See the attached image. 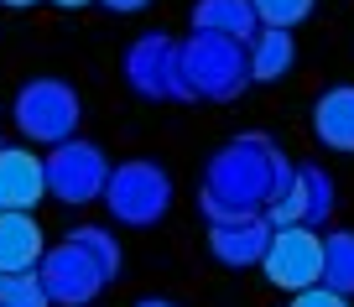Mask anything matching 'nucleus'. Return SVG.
<instances>
[{
    "label": "nucleus",
    "mask_w": 354,
    "mask_h": 307,
    "mask_svg": "<svg viewBox=\"0 0 354 307\" xmlns=\"http://www.w3.org/2000/svg\"><path fill=\"white\" fill-rule=\"evenodd\" d=\"M120 271V250L104 240L100 230H84L73 234V245L47 255V271H42V286H47V302H88V297L104 286V276Z\"/></svg>",
    "instance_id": "1"
},
{
    "label": "nucleus",
    "mask_w": 354,
    "mask_h": 307,
    "mask_svg": "<svg viewBox=\"0 0 354 307\" xmlns=\"http://www.w3.org/2000/svg\"><path fill=\"white\" fill-rule=\"evenodd\" d=\"M266 281L281 286V292H308V286L323 281V240L313 230H302V224H287V230H277L271 240H266Z\"/></svg>",
    "instance_id": "2"
},
{
    "label": "nucleus",
    "mask_w": 354,
    "mask_h": 307,
    "mask_svg": "<svg viewBox=\"0 0 354 307\" xmlns=\"http://www.w3.org/2000/svg\"><path fill=\"white\" fill-rule=\"evenodd\" d=\"M16 120H21V131L32 141H63L78 120V99L63 84H32L16 99Z\"/></svg>",
    "instance_id": "3"
},
{
    "label": "nucleus",
    "mask_w": 354,
    "mask_h": 307,
    "mask_svg": "<svg viewBox=\"0 0 354 307\" xmlns=\"http://www.w3.org/2000/svg\"><path fill=\"white\" fill-rule=\"evenodd\" d=\"M167 198H172V187H167V177L156 167H120L110 177V198L104 203L131 224H151L156 214H167Z\"/></svg>",
    "instance_id": "4"
},
{
    "label": "nucleus",
    "mask_w": 354,
    "mask_h": 307,
    "mask_svg": "<svg viewBox=\"0 0 354 307\" xmlns=\"http://www.w3.org/2000/svg\"><path fill=\"white\" fill-rule=\"evenodd\" d=\"M47 193V167L21 146L0 151V214H32Z\"/></svg>",
    "instance_id": "5"
},
{
    "label": "nucleus",
    "mask_w": 354,
    "mask_h": 307,
    "mask_svg": "<svg viewBox=\"0 0 354 307\" xmlns=\"http://www.w3.org/2000/svg\"><path fill=\"white\" fill-rule=\"evenodd\" d=\"M42 167H47V187H53L57 198H68V203H84V198L94 193V183L104 177L94 146H63V151H57L53 162H42Z\"/></svg>",
    "instance_id": "6"
},
{
    "label": "nucleus",
    "mask_w": 354,
    "mask_h": 307,
    "mask_svg": "<svg viewBox=\"0 0 354 307\" xmlns=\"http://www.w3.org/2000/svg\"><path fill=\"white\" fill-rule=\"evenodd\" d=\"M42 261V230L32 214H0V276H21Z\"/></svg>",
    "instance_id": "7"
},
{
    "label": "nucleus",
    "mask_w": 354,
    "mask_h": 307,
    "mask_svg": "<svg viewBox=\"0 0 354 307\" xmlns=\"http://www.w3.org/2000/svg\"><path fill=\"white\" fill-rule=\"evenodd\" d=\"M318 136L333 146H354V89H333L318 99Z\"/></svg>",
    "instance_id": "8"
},
{
    "label": "nucleus",
    "mask_w": 354,
    "mask_h": 307,
    "mask_svg": "<svg viewBox=\"0 0 354 307\" xmlns=\"http://www.w3.org/2000/svg\"><path fill=\"white\" fill-rule=\"evenodd\" d=\"M323 281L339 297L354 292V234H339V240L323 245Z\"/></svg>",
    "instance_id": "9"
},
{
    "label": "nucleus",
    "mask_w": 354,
    "mask_h": 307,
    "mask_svg": "<svg viewBox=\"0 0 354 307\" xmlns=\"http://www.w3.org/2000/svg\"><path fill=\"white\" fill-rule=\"evenodd\" d=\"M0 307H47L42 276H32V271H21V276H0Z\"/></svg>",
    "instance_id": "10"
},
{
    "label": "nucleus",
    "mask_w": 354,
    "mask_h": 307,
    "mask_svg": "<svg viewBox=\"0 0 354 307\" xmlns=\"http://www.w3.org/2000/svg\"><path fill=\"white\" fill-rule=\"evenodd\" d=\"M209 21H224V32H234V37H250V6L245 0H209L198 11V26H209Z\"/></svg>",
    "instance_id": "11"
},
{
    "label": "nucleus",
    "mask_w": 354,
    "mask_h": 307,
    "mask_svg": "<svg viewBox=\"0 0 354 307\" xmlns=\"http://www.w3.org/2000/svg\"><path fill=\"white\" fill-rule=\"evenodd\" d=\"M292 63V37L287 32H266V42L255 47V78H277Z\"/></svg>",
    "instance_id": "12"
},
{
    "label": "nucleus",
    "mask_w": 354,
    "mask_h": 307,
    "mask_svg": "<svg viewBox=\"0 0 354 307\" xmlns=\"http://www.w3.org/2000/svg\"><path fill=\"white\" fill-rule=\"evenodd\" d=\"M214 250H219V261L245 266V261H261V255H266V240H261V230H245V234H219V240H214Z\"/></svg>",
    "instance_id": "13"
},
{
    "label": "nucleus",
    "mask_w": 354,
    "mask_h": 307,
    "mask_svg": "<svg viewBox=\"0 0 354 307\" xmlns=\"http://www.w3.org/2000/svg\"><path fill=\"white\" fill-rule=\"evenodd\" d=\"M250 11L261 16V21H271L277 32H287V26H297L302 16L313 11V0H250Z\"/></svg>",
    "instance_id": "14"
},
{
    "label": "nucleus",
    "mask_w": 354,
    "mask_h": 307,
    "mask_svg": "<svg viewBox=\"0 0 354 307\" xmlns=\"http://www.w3.org/2000/svg\"><path fill=\"white\" fill-rule=\"evenodd\" d=\"M292 307H349L339 292H328V286H308V292L292 297Z\"/></svg>",
    "instance_id": "15"
},
{
    "label": "nucleus",
    "mask_w": 354,
    "mask_h": 307,
    "mask_svg": "<svg viewBox=\"0 0 354 307\" xmlns=\"http://www.w3.org/2000/svg\"><path fill=\"white\" fill-rule=\"evenodd\" d=\"M53 6H68V11H73V6H88V0H53Z\"/></svg>",
    "instance_id": "16"
},
{
    "label": "nucleus",
    "mask_w": 354,
    "mask_h": 307,
    "mask_svg": "<svg viewBox=\"0 0 354 307\" xmlns=\"http://www.w3.org/2000/svg\"><path fill=\"white\" fill-rule=\"evenodd\" d=\"M0 6H32V0H0Z\"/></svg>",
    "instance_id": "17"
},
{
    "label": "nucleus",
    "mask_w": 354,
    "mask_h": 307,
    "mask_svg": "<svg viewBox=\"0 0 354 307\" xmlns=\"http://www.w3.org/2000/svg\"><path fill=\"white\" fill-rule=\"evenodd\" d=\"M110 6H141V0H110Z\"/></svg>",
    "instance_id": "18"
},
{
    "label": "nucleus",
    "mask_w": 354,
    "mask_h": 307,
    "mask_svg": "<svg viewBox=\"0 0 354 307\" xmlns=\"http://www.w3.org/2000/svg\"><path fill=\"white\" fill-rule=\"evenodd\" d=\"M141 307H172V302H141Z\"/></svg>",
    "instance_id": "19"
}]
</instances>
